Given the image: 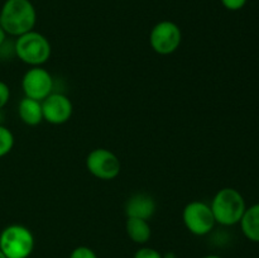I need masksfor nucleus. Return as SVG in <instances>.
Listing matches in <instances>:
<instances>
[{
  "instance_id": "f257e3e1",
  "label": "nucleus",
  "mask_w": 259,
  "mask_h": 258,
  "mask_svg": "<svg viewBox=\"0 0 259 258\" xmlns=\"http://www.w3.org/2000/svg\"><path fill=\"white\" fill-rule=\"evenodd\" d=\"M37 10L30 0H5L0 10V25L5 33L19 37L34 30Z\"/></svg>"
},
{
  "instance_id": "f03ea898",
  "label": "nucleus",
  "mask_w": 259,
  "mask_h": 258,
  "mask_svg": "<svg viewBox=\"0 0 259 258\" xmlns=\"http://www.w3.org/2000/svg\"><path fill=\"white\" fill-rule=\"evenodd\" d=\"M210 207L217 224L223 227H233L240 223L247 209V204L243 195L237 189L224 187L212 197Z\"/></svg>"
},
{
  "instance_id": "7ed1b4c3",
  "label": "nucleus",
  "mask_w": 259,
  "mask_h": 258,
  "mask_svg": "<svg viewBox=\"0 0 259 258\" xmlns=\"http://www.w3.org/2000/svg\"><path fill=\"white\" fill-rule=\"evenodd\" d=\"M14 52L22 62L32 67H37L50 60L52 47L46 35L35 30H30L17 37L14 42Z\"/></svg>"
},
{
  "instance_id": "20e7f679",
  "label": "nucleus",
  "mask_w": 259,
  "mask_h": 258,
  "mask_svg": "<svg viewBox=\"0 0 259 258\" xmlns=\"http://www.w3.org/2000/svg\"><path fill=\"white\" fill-rule=\"evenodd\" d=\"M33 249L34 237L24 225H8L0 233V250L7 258H28Z\"/></svg>"
},
{
  "instance_id": "39448f33",
  "label": "nucleus",
  "mask_w": 259,
  "mask_h": 258,
  "mask_svg": "<svg viewBox=\"0 0 259 258\" xmlns=\"http://www.w3.org/2000/svg\"><path fill=\"white\" fill-rule=\"evenodd\" d=\"M182 220L186 229L197 237L210 234L217 224L210 205L200 200L189 202L184 207Z\"/></svg>"
},
{
  "instance_id": "423d86ee",
  "label": "nucleus",
  "mask_w": 259,
  "mask_h": 258,
  "mask_svg": "<svg viewBox=\"0 0 259 258\" xmlns=\"http://www.w3.org/2000/svg\"><path fill=\"white\" fill-rule=\"evenodd\" d=\"M181 42V28L171 20L158 22L149 33V45L152 50L161 56H168L176 52Z\"/></svg>"
},
{
  "instance_id": "0eeeda50",
  "label": "nucleus",
  "mask_w": 259,
  "mask_h": 258,
  "mask_svg": "<svg viewBox=\"0 0 259 258\" xmlns=\"http://www.w3.org/2000/svg\"><path fill=\"white\" fill-rule=\"evenodd\" d=\"M86 168L96 179L110 181L119 176L121 163L119 157L110 149L95 148L86 157Z\"/></svg>"
},
{
  "instance_id": "6e6552de",
  "label": "nucleus",
  "mask_w": 259,
  "mask_h": 258,
  "mask_svg": "<svg viewBox=\"0 0 259 258\" xmlns=\"http://www.w3.org/2000/svg\"><path fill=\"white\" fill-rule=\"evenodd\" d=\"M22 89L27 98L43 101L53 93L52 75L40 66L29 68L22 78Z\"/></svg>"
},
{
  "instance_id": "1a4fd4ad",
  "label": "nucleus",
  "mask_w": 259,
  "mask_h": 258,
  "mask_svg": "<svg viewBox=\"0 0 259 258\" xmlns=\"http://www.w3.org/2000/svg\"><path fill=\"white\" fill-rule=\"evenodd\" d=\"M43 120L53 125L67 123L73 113L72 101L65 94L52 93L42 101Z\"/></svg>"
},
{
  "instance_id": "9d476101",
  "label": "nucleus",
  "mask_w": 259,
  "mask_h": 258,
  "mask_svg": "<svg viewBox=\"0 0 259 258\" xmlns=\"http://www.w3.org/2000/svg\"><path fill=\"white\" fill-rule=\"evenodd\" d=\"M126 218H138V219L149 220L157 210V202L151 195L138 192L126 200L125 202Z\"/></svg>"
},
{
  "instance_id": "9b49d317",
  "label": "nucleus",
  "mask_w": 259,
  "mask_h": 258,
  "mask_svg": "<svg viewBox=\"0 0 259 258\" xmlns=\"http://www.w3.org/2000/svg\"><path fill=\"white\" fill-rule=\"evenodd\" d=\"M18 115L20 120L29 126H35L43 121L42 101L24 96L18 105Z\"/></svg>"
},
{
  "instance_id": "f8f14e48",
  "label": "nucleus",
  "mask_w": 259,
  "mask_h": 258,
  "mask_svg": "<svg viewBox=\"0 0 259 258\" xmlns=\"http://www.w3.org/2000/svg\"><path fill=\"white\" fill-rule=\"evenodd\" d=\"M239 224L242 233L247 239L259 243V202L245 209Z\"/></svg>"
},
{
  "instance_id": "ddd939ff",
  "label": "nucleus",
  "mask_w": 259,
  "mask_h": 258,
  "mask_svg": "<svg viewBox=\"0 0 259 258\" xmlns=\"http://www.w3.org/2000/svg\"><path fill=\"white\" fill-rule=\"evenodd\" d=\"M125 230L131 240H133L137 244H146L152 237V229L148 220L126 218Z\"/></svg>"
},
{
  "instance_id": "4468645a",
  "label": "nucleus",
  "mask_w": 259,
  "mask_h": 258,
  "mask_svg": "<svg viewBox=\"0 0 259 258\" xmlns=\"http://www.w3.org/2000/svg\"><path fill=\"white\" fill-rule=\"evenodd\" d=\"M13 147H14V136L10 129L2 124L0 125V158L7 156L12 151Z\"/></svg>"
},
{
  "instance_id": "2eb2a0df",
  "label": "nucleus",
  "mask_w": 259,
  "mask_h": 258,
  "mask_svg": "<svg viewBox=\"0 0 259 258\" xmlns=\"http://www.w3.org/2000/svg\"><path fill=\"white\" fill-rule=\"evenodd\" d=\"M68 258H98V254L86 245H78L75 249H72Z\"/></svg>"
},
{
  "instance_id": "dca6fc26",
  "label": "nucleus",
  "mask_w": 259,
  "mask_h": 258,
  "mask_svg": "<svg viewBox=\"0 0 259 258\" xmlns=\"http://www.w3.org/2000/svg\"><path fill=\"white\" fill-rule=\"evenodd\" d=\"M133 258H163V255L159 250L154 249V248L142 247L134 253Z\"/></svg>"
},
{
  "instance_id": "f3484780",
  "label": "nucleus",
  "mask_w": 259,
  "mask_h": 258,
  "mask_svg": "<svg viewBox=\"0 0 259 258\" xmlns=\"http://www.w3.org/2000/svg\"><path fill=\"white\" fill-rule=\"evenodd\" d=\"M220 2L225 9L230 10V12H237L245 7L248 0H220Z\"/></svg>"
},
{
  "instance_id": "a211bd4d",
  "label": "nucleus",
  "mask_w": 259,
  "mask_h": 258,
  "mask_svg": "<svg viewBox=\"0 0 259 258\" xmlns=\"http://www.w3.org/2000/svg\"><path fill=\"white\" fill-rule=\"evenodd\" d=\"M10 99V89L4 81L0 80V110L8 104Z\"/></svg>"
},
{
  "instance_id": "6ab92c4d",
  "label": "nucleus",
  "mask_w": 259,
  "mask_h": 258,
  "mask_svg": "<svg viewBox=\"0 0 259 258\" xmlns=\"http://www.w3.org/2000/svg\"><path fill=\"white\" fill-rule=\"evenodd\" d=\"M5 42H7V33H5V30L3 29L2 25H0V47H2Z\"/></svg>"
},
{
  "instance_id": "aec40b11",
  "label": "nucleus",
  "mask_w": 259,
  "mask_h": 258,
  "mask_svg": "<svg viewBox=\"0 0 259 258\" xmlns=\"http://www.w3.org/2000/svg\"><path fill=\"white\" fill-rule=\"evenodd\" d=\"M201 258H223V257H220V255H218V254H207V255H204V257H201Z\"/></svg>"
},
{
  "instance_id": "412c9836",
  "label": "nucleus",
  "mask_w": 259,
  "mask_h": 258,
  "mask_svg": "<svg viewBox=\"0 0 259 258\" xmlns=\"http://www.w3.org/2000/svg\"><path fill=\"white\" fill-rule=\"evenodd\" d=\"M3 118H4V115H3L2 110H0V125H2V123H3Z\"/></svg>"
},
{
  "instance_id": "4be33fe9",
  "label": "nucleus",
  "mask_w": 259,
  "mask_h": 258,
  "mask_svg": "<svg viewBox=\"0 0 259 258\" xmlns=\"http://www.w3.org/2000/svg\"><path fill=\"white\" fill-rule=\"evenodd\" d=\"M0 258H7V257H5V254H4V253L2 252V250H0Z\"/></svg>"
}]
</instances>
